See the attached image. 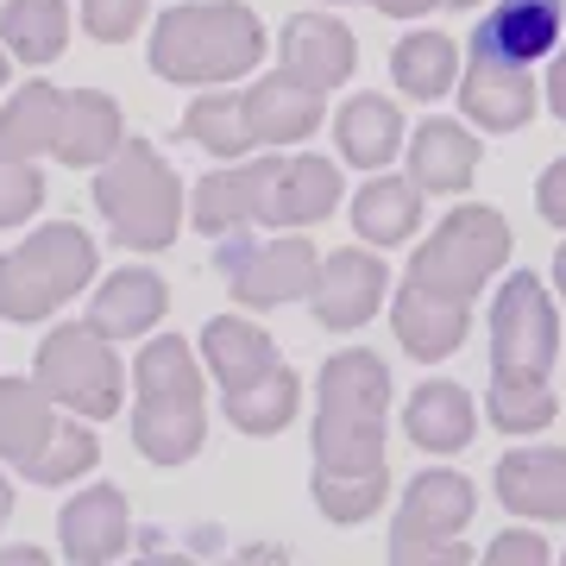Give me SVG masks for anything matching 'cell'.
<instances>
[{
    "label": "cell",
    "instance_id": "obj_1",
    "mask_svg": "<svg viewBox=\"0 0 566 566\" xmlns=\"http://www.w3.org/2000/svg\"><path fill=\"white\" fill-rule=\"evenodd\" d=\"M264 63V20L240 0H189L151 25V76L182 88H227Z\"/></svg>",
    "mask_w": 566,
    "mask_h": 566
},
{
    "label": "cell",
    "instance_id": "obj_2",
    "mask_svg": "<svg viewBox=\"0 0 566 566\" xmlns=\"http://www.w3.org/2000/svg\"><path fill=\"white\" fill-rule=\"evenodd\" d=\"M390 365L365 346H346L322 365L315 403V465L322 472H378L385 465Z\"/></svg>",
    "mask_w": 566,
    "mask_h": 566
},
{
    "label": "cell",
    "instance_id": "obj_3",
    "mask_svg": "<svg viewBox=\"0 0 566 566\" xmlns=\"http://www.w3.org/2000/svg\"><path fill=\"white\" fill-rule=\"evenodd\" d=\"M95 208L107 214L114 240L133 245V252H170L182 233V214H189L177 170L158 158L151 139H126L95 170Z\"/></svg>",
    "mask_w": 566,
    "mask_h": 566
},
{
    "label": "cell",
    "instance_id": "obj_4",
    "mask_svg": "<svg viewBox=\"0 0 566 566\" xmlns=\"http://www.w3.org/2000/svg\"><path fill=\"white\" fill-rule=\"evenodd\" d=\"M95 240L82 233L76 221H44L32 227L7 259H0V315L7 322H44V315H57L70 296H82L88 283H95Z\"/></svg>",
    "mask_w": 566,
    "mask_h": 566
},
{
    "label": "cell",
    "instance_id": "obj_5",
    "mask_svg": "<svg viewBox=\"0 0 566 566\" xmlns=\"http://www.w3.org/2000/svg\"><path fill=\"white\" fill-rule=\"evenodd\" d=\"M32 378L44 385V397L70 416H120V397H126V365L114 353L107 334H95L88 322H63L39 340V359H32Z\"/></svg>",
    "mask_w": 566,
    "mask_h": 566
},
{
    "label": "cell",
    "instance_id": "obj_6",
    "mask_svg": "<svg viewBox=\"0 0 566 566\" xmlns=\"http://www.w3.org/2000/svg\"><path fill=\"white\" fill-rule=\"evenodd\" d=\"M497 264H510V227L497 208L472 202V208H453L434 233L422 240V252L409 259V277L434 283L447 296H479L491 277H497Z\"/></svg>",
    "mask_w": 566,
    "mask_h": 566
},
{
    "label": "cell",
    "instance_id": "obj_7",
    "mask_svg": "<svg viewBox=\"0 0 566 566\" xmlns=\"http://www.w3.org/2000/svg\"><path fill=\"white\" fill-rule=\"evenodd\" d=\"M214 271L227 277V290H233V303L240 308H277V303H296V296L315 290L322 252H315L303 233L252 240V227H240V233H221Z\"/></svg>",
    "mask_w": 566,
    "mask_h": 566
},
{
    "label": "cell",
    "instance_id": "obj_8",
    "mask_svg": "<svg viewBox=\"0 0 566 566\" xmlns=\"http://www.w3.org/2000/svg\"><path fill=\"white\" fill-rule=\"evenodd\" d=\"M560 353V322H554V303H547V283L535 271H516L504 277L497 303H491V378H547V365Z\"/></svg>",
    "mask_w": 566,
    "mask_h": 566
},
{
    "label": "cell",
    "instance_id": "obj_9",
    "mask_svg": "<svg viewBox=\"0 0 566 566\" xmlns=\"http://www.w3.org/2000/svg\"><path fill=\"white\" fill-rule=\"evenodd\" d=\"M390 290V264H378L371 252L359 245H346V252H327L322 271H315V290H308V308H315V322L334 327V334H353L378 315Z\"/></svg>",
    "mask_w": 566,
    "mask_h": 566
},
{
    "label": "cell",
    "instance_id": "obj_10",
    "mask_svg": "<svg viewBox=\"0 0 566 566\" xmlns=\"http://www.w3.org/2000/svg\"><path fill=\"white\" fill-rule=\"evenodd\" d=\"M340 164L327 158H271V177H264V202H259V227L271 233H303V227L327 221L340 208Z\"/></svg>",
    "mask_w": 566,
    "mask_h": 566
},
{
    "label": "cell",
    "instance_id": "obj_11",
    "mask_svg": "<svg viewBox=\"0 0 566 566\" xmlns=\"http://www.w3.org/2000/svg\"><path fill=\"white\" fill-rule=\"evenodd\" d=\"M560 32H566V0H497L472 32V57L523 70V63L554 57Z\"/></svg>",
    "mask_w": 566,
    "mask_h": 566
},
{
    "label": "cell",
    "instance_id": "obj_12",
    "mask_svg": "<svg viewBox=\"0 0 566 566\" xmlns=\"http://www.w3.org/2000/svg\"><path fill=\"white\" fill-rule=\"evenodd\" d=\"M126 542H133V504L120 485H82L57 510V547L76 566L114 560V554H126Z\"/></svg>",
    "mask_w": 566,
    "mask_h": 566
},
{
    "label": "cell",
    "instance_id": "obj_13",
    "mask_svg": "<svg viewBox=\"0 0 566 566\" xmlns=\"http://www.w3.org/2000/svg\"><path fill=\"white\" fill-rule=\"evenodd\" d=\"M170 315V290L151 264H120L114 277L95 283V303L82 322L107 334V340H145V334H158V322Z\"/></svg>",
    "mask_w": 566,
    "mask_h": 566
},
{
    "label": "cell",
    "instance_id": "obj_14",
    "mask_svg": "<svg viewBox=\"0 0 566 566\" xmlns=\"http://www.w3.org/2000/svg\"><path fill=\"white\" fill-rule=\"evenodd\" d=\"M353 63H359V44L346 32L334 13H296V20H283L277 32V70H290L296 82L308 88H340L353 76Z\"/></svg>",
    "mask_w": 566,
    "mask_h": 566
},
{
    "label": "cell",
    "instance_id": "obj_15",
    "mask_svg": "<svg viewBox=\"0 0 566 566\" xmlns=\"http://www.w3.org/2000/svg\"><path fill=\"white\" fill-rule=\"evenodd\" d=\"M390 327H397V340H403V353H416V359H447L453 346L465 340V327H472V303L465 296H447V290H434V283L409 277L403 290H397V303H390Z\"/></svg>",
    "mask_w": 566,
    "mask_h": 566
},
{
    "label": "cell",
    "instance_id": "obj_16",
    "mask_svg": "<svg viewBox=\"0 0 566 566\" xmlns=\"http://www.w3.org/2000/svg\"><path fill=\"white\" fill-rule=\"evenodd\" d=\"M491 485L510 516L566 523V447H510Z\"/></svg>",
    "mask_w": 566,
    "mask_h": 566
},
{
    "label": "cell",
    "instance_id": "obj_17",
    "mask_svg": "<svg viewBox=\"0 0 566 566\" xmlns=\"http://www.w3.org/2000/svg\"><path fill=\"white\" fill-rule=\"evenodd\" d=\"M472 510H479V491L472 479L460 472H447V465H428L416 472L403 491V504H397V542H434V535H465L472 523Z\"/></svg>",
    "mask_w": 566,
    "mask_h": 566
},
{
    "label": "cell",
    "instance_id": "obj_18",
    "mask_svg": "<svg viewBox=\"0 0 566 566\" xmlns=\"http://www.w3.org/2000/svg\"><path fill=\"white\" fill-rule=\"evenodd\" d=\"M120 145H126L120 102L107 88H63V120H57L51 158L70 164V170H102Z\"/></svg>",
    "mask_w": 566,
    "mask_h": 566
},
{
    "label": "cell",
    "instance_id": "obj_19",
    "mask_svg": "<svg viewBox=\"0 0 566 566\" xmlns=\"http://www.w3.org/2000/svg\"><path fill=\"white\" fill-rule=\"evenodd\" d=\"M264 177H271V158H233L221 170H208L189 196V221L202 227L208 240L221 233H240V227H259V202H264Z\"/></svg>",
    "mask_w": 566,
    "mask_h": 566
},
{
    "label": "cell",
    "instance_id": "obj_20",
    "mask_svg": "<svg viewBox=\"0 0 566 566\" xmlns=\"http://www.w3.org/2000/svg\"><path fill=\"white\" fill-rule=\"evenodd\" d=\"M208 441L202 397H133V447L151 465H189Z\"/></svg>",
    "mask_w": 566,
    "mask_h": 566
},
{
    "label": "cell",
    "instance_id": "obj_21",
    "mask_svg": "<svg viewBox=\"0 0 566 566\" xmlns=\"http://www.w3.org/2000/svg\"><path fill=\"white\" fill-rule=\"evenodd\" d=\"M460 107L479 133H516V126H528V114H535V82H528V70H516V63L472 57L465 76H460Z\"/></svg>",
    "mask_w": 566,
    "mask_h": 566
},
{
    "label": "cell",
    "instance_id": "obj_22",
    "mask_svg": "<svg viewBox=\"0 0 566 566\" xmlns=\"http://www.w3.org/2000/svg\"><path fill=\"white\" fill-rule=\"evenodd\" d=\"M322 88L296 82L290 70H271L245 88V114H252V133L259 145H303L315 126H322Z\"/></svg>",
    "mask_w": 566,
    "mask_h": 566
},
{
    "label": "cell",
    "instance_id": "obj_23",
    "mask_svg": "<svg viewBox=\"0 0 566 566\" xmlns=\"http://www.w3.org/2000/svg\"><path fill=\"white\" fill-rule=\"evenodd\" d=\"M196 353H202L208 378L221 385V397L227 390H245L252 378H264V371L277 365V340H271L259 322H245V315H214V322L202 327Z\"/></svg>",
    "mask_w": 566,
    "mask_h": 566
},
{
    "label": "cell",
    "instance_id": "obj_24",
    "mask_svg": "<svg viewBox=\"0 0 566 566\" xmlns=\"http://www.w3.org/2000/svg\"><path fill=\"white\" fill-rule=\"evenodd\" d=\"M479 170V139L460 120H422L409 133V177L422 182L428 196H460Z\"/></svg>",
    "mask_w": 566,
    "mask_h": 566
},
{
    "label": "cell",
    "instance_id": "obj_25",
    "mask_svg": "<svg viewBox=\"0 0 566 566\" xmlns=\"http://www.w3.org/2000/svg\"><path fill=\"white\" fill-rule=\"evenodd\" d=\"M403 428H409V441L422 447V453H460V447L472 441V428H479V409H472V397H465L460 385L428 378V385L409 390Z\"/></svg>",
    "mask_w": 566,
    "mask_h": 566
},
{
    "label": "cell",
    "instance_id": "obj_26",
    "mask_svg": "<svg viewBox=\"0 0 566 566\" xmlns=\"http://www.w3.org/2000/svg\"><path fill=\"white\" fill-rule=\"evenodd\" d=\"M63 409L44 397L39 378H0V460L32 465L44 453V441L57 434Z\"/></svg>",
    "mask_w": 566,
    "mask_h": 566
},
{
    "label": "cell",
    "instance_id": "obj_27",
    "mask_svg": "<svg viewBox=\"0 0 566 566\" xmlns=\"http://www.w3.org/2000/svg\"><path fill=\"white\" fill-rule=\"evenodd\" d=\"M353 227H359V240H371V245L416 240V227H422V182L371 170V182L353 196Z\"/></svg>",
    "mask_w": 566,
    "mask_h": 566
},
{
    "label": "cell",
    "instance_id": "obj_28",
    "mask_svg": "<svg viewBox=\"0 0 566 566\" xmlns=\"http://www.w3.org/2000/svg\"><path fill=\"white\" fill-rule=\"evenodd\" d=\"M334 145H340L346 164L385 170V164L403 151V114H397V102H385V95H353V102L334 114Z\"/></svg>",
    "mask_w": 566,
    "mask_h": 566
},
{
    "label": "cell",
    "instance_id": "obj_29",
    "mask_svg": "<svg viewBox=\"0 0 566 566\" xmlns=\"http://www.w3.org/2000/svg\"><path fill=\"white\" fill-rule=\"evenodd\" d=\"M57 120H63V88L57 82H20L7 107H0V151H13V158H44L51 145H57Z\"/></svg>",
    "mask_w": 566,
    "mask_h": 566
},
{
    "label": "cell",
    "instance_id": "obj_30",
    "mask_svg": "<svg viewBox=\"0 0 566 566\" xmlns=\"http://www.w3.org/2000/svg\"><path fill=\"white\" fill-rule=\"evenodd\" d=\"M182 139L202 145L208 158H252V145H259V133H252V114H245V95H227V88H202L196 102H189V114H182Z\"/></svg>",
    "mask_w": 566,
    "mask_h": 566
},
{
    "label": "cell",
    "instance_id": "obj_31",
    "mask_svg": "<svg viewBox=\"0 0 566 566\" xmlns=\"http://www.w3.org/2000/svg\"><path fill=\"white\" fill-rule=\"evenodd\" d=\"M0 44L20 63H57L70 44V0H7L0 7Z\"/></svg>",
    "mask_w": 566,
    "mask_h": 566
},
{
    "label": "cell",
    "instance_id": "obj_32",
    "mask_svg": "<svg viewBox=\"0 0 566 566\" xmlns=\"http://www.w3.org/2000/svg\"><path fill=\"white\" fill-rule=\"evenodd\" d=\"M208 365L182 334H145L133 359V397H202Z\"/></svg>",
    "mask_w": 566,
    "mask_h": 566
},
{
    "label": "cell",
    "instance_id": "obj_33",
    "mask_svg": "<svg viewBox=\"0 0 566 566\" xmlns=\"http://www.w3.org/2000/svg\"><path fill=\"white\" fill-rule=\"evenodd\" d=\"M221 403H227V422L240 428V434H283V428L296 422L303 385H296V371L277 359L264 378H252L245 390H227Z\"/></svg>",
    "mask_w": 566,
    "mask_h": 566
},
{
    "label": "cell",
    "instance_id": "obj_34",
    "mask_svg": "<svg viewBox=\"0 0 566 566\" xmlns=\"http://www.w3.org/2000/svg\"><path fill=\"white\" fill-rule=\"evenodd\" d=\"M102 465V434L88 428V416H70L63 409V422H57V434L44 441V453L32 465H20L32 485H44V491H57V485H76V479H88Z\"/></svg>",
    "mask_w": 566,
    "mask_h": 566
},
{
    "label": "cell",
    "instance_id": "obj_35",
    "mask_svg": "<svg viewBox=\"0 0 566 566\" xmlns=\"http://www.w3.org/2000/svg\"><path fill=\"white\" fill-rule=\"evenodd\" d=\"M460 51H453V39L447 32H409L397 51H390V76H397V88L403 95H416V102H434V95H447L453 88V76H460Z\"/></svg>",
    "mask_w": 566,
    "mask_h": 566
},
{
    "label": "cell",
    "instance_id": "obj_36",
    "mask_svg": "<svg viewBox=\"0 0 566 566\" xmlns=\"http://www.w3.org/2000/svg\"><path fill=\"white\" fill-rule=\"evenodd\" d=\"M308 491H315V504H322L327 523H365V516H378V504H385L390 472L385 465L378 472H322L315 465Z\"/></svg>",
    "mask_w": 566,
    "mask_h": 566
},
{
    "label": "cell",
    "instance_id": "obj_37",
    "mask_svg": "<svg viewBox=\"0 0 566 566\" xmlns=\"http://www.w3.org/2000/svg\"><path fill=\"white\" fill-rule=\"evenodd\" d=\"M485 416L504 434H542L554 422V390H547V378H535V385H523V378H491Z\"/></svg>",
    "mask_w": 566,
    "mask_h": 566
},
{
    "label": "cell",
    "instance_id": "obj_38",
    "mask_svg": "<svg viewBox=\"0 0 566 566\" xmlns=\"http://www.w3.org/2000/svg\"><path fill=\"white\" fill-rule=\"evenodd\" d=\"M44 208V170L39 158L0 151V227H25Z\"/></svg>",
    "mask_w": 566,
    "mask_h": 566
},
{
    "label": "cell",
    "instance_id": "obj_39",
    "mask_svg": "<svg viewBox=\"0 0 566 566\" xmlns=\"http://www.w3.org/2000/svg\"><path fill=\"white\" fill-rule=\"evenodd\" d=\"M145 13H151V0H82L76 20L95 44H126L145 25Z\"/></svg>",
    "mask_w": 566,
    "mask_h": 566
},
{
    "label": "cell",
    "instance_id": "obj_40",
    "mask_svg": "<svg viewBox=\"0 0 566 566\" xmlns=\"http://www.w3.org/2000/svg\"><path fill=\"white\" fill-rule=\"evenodd\" d=\"M390 560L397 566H465L472 554H465L460 535H434V542H397L390 535Z\"/></svg>",
    "mask_w": 566,
    "mask_h": 566
},
{
    "label": "cell",
    "instance_id": "obj_41",
    "mask_svg": "<svg viewBox=\"0 0 566 566\" xmlns=\"http://www.w3.org/2000/svg\"><path fill=\"white\" fill-rule=\"evenodd\" d=\"M491 566H542L547 560V542L535 535V528H510V535H497V542L485 547Z\"/></svg>",
    "mask_w": 566,
    "mask_h": 566
},
{
    "label": "cell",
    "instance_id": "obj_42",
    "mask_svg": "<svg viewBox=\"0 0 566 566\" xmlns=\"http://www.w3.org/2000/svg\"><path fill=\"white\" fill-rule=\"evenodd\" d=\"M535 208H542V221L566 227V158H554L535 182Z\"/></svg>",
    "mask_w": 566,
    "mask_h": 566
},
{
    "label": "cell",
    "instance_id": "obj_43",
    "mask_svg": "<svg viewBox=\"0 0 566 566\" xmlns=\"http://www.w3.org/2000/svg\"><path fill=\"white\" fill-rule=\"evenodd\" d=\"M365 7H378V13H390V20H416V13H434V7H447V0H365Z\"/></svg>",
    "mask_w": 566,
    "mask_h": 566
},
{
    "label": "cell",
    "instance_id": "obj_44",
    "mask_svg": "<svg viewBox=\"0 0 566 566\" xmlns=\"http://www.w3.org/2000/svg\"><path fill=\"white\" fill-rule=\"evenodd\" d=\"M547 107L566 120V51H554V70H547Z\"/></svg>",
    "mask_w": 566,
    "mask_h": 566
},
{
    "label": "cell",
    "instance_id": "obj_45",
    "mask_svg": "<svg viewBox=\"0 0 566 566\" xmlns=\"http://www.w3.org/2000/svg\"><path fill=\"white\" fill-rule=\"evenodd\" d=\"M0 566H44V547H0Z\"/></svg>",
    "mask_w": 566,
    "mask_h": 566
},
{
    "label": "cell",
    "instance_id": "obj_46",
    "mask_svg": "<svg viewBox=\"0 0 566 566\" xmlns=\"http://www.w3.org/2000/svg\"><path fill=\"white\" fill-rule=\"evenodd\" d=\"M7 516H13V485H7V472H0V528H7Z\"/></svg>",
    "mask_w": 566,
    "mask_h": 566
},
{
    "label": "cell",
    "instance_id": "obj_47",
    "mask_svg": "<svg viewBox=\"0 0 566 566\" xmlns=\"http://www.w3.org/2000/svg\"><path fill=\"white\" fill-rule=\"evenodd\" d=\"M554 283H560V290H566V245H560V252H554Z\"/></svg>",
    "mask_w": 566,
    "mask_h": 566
},
{
    "label": "cell",
    "instance_id": "obj_48",
    "mask_svg": "<svg viewBox=\"0 0 566 566\" xmlns=\"http://www.w3.org/2000/svg\"><path fill=\"white\" fill-rule=\"evenodd\" d=\"M7 70H13V63H7V44H0V88H7Z\"/></svg>",
    "mask_w": 566,
    "mask_h": 566
},
{
    "label": "cell",
    "instance_id": "obj_49",
    "mask_svg": "<svg viewBox=\"0 0 566 566\" xmlns=\"http://www.w3.org/2000/svg\"><path fill=\"white\" fill-rule=\"evenodd\" d=\"M447 7H479V0H447Z\"/></svg>",
    "mask_w": 566,
    "mask_h": 566
},
{
    "label": "cell",
    "instance_id": "obj_50",
    "mask_svg": "<svg viewBox=\"0 0 566 566\" xmlns=\"http://www.w3.org/2000/svg\"><path fill=\"white\" fill-rule=\"evenodd\" d=\"M322 7H334V0H322Z\"/></svg>",
    "mask_w": 566,
    "mask_h": 566
}]
</instances>
